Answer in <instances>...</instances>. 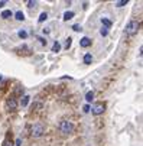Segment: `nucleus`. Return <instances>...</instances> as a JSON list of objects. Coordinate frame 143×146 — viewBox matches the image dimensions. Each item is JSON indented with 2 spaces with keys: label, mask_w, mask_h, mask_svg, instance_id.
Segmentation results:
<instances>
[{
  "label": "nucleus",
  "mask_w": 143,
  "mask_h": 146,
  "mask_svg": "<svg viewBox=\"0 0 143 146\" xmlns=\"http://www.w3.org/2000/svg\"><path fill=\"white\" fill-rule=\"evenodd\" d=\"M139 26H140V23L137 22V20H130V22L127 23V26H126V35L127 36H134L137 32H139Z\"/></svg>",
  "instance_id": "1"
},
{
  "label": "nucleus",
  "mask_w": 143,
  "mask_h": 146,
  "mask_svg": "<svg viewBox=\"0 0 143 146\" xmlns=\"http://www.w3.org/2000/svg\"><path fill=\"white\" fill-rule=\"evenodd\" d=\"M44 133H45V126H44L42 123H36V124H33L32 129H30V135H32V137H40V136H44Z\"/></svg>",
  "instance_id": "2"
},
{
  "label": "nucleus",
  "mask_w": 143,
  "mask_h": 146,
  "mask_svg": "<svg viewBox=\"0 0 143 146\" xmlns=\"http://www.w3.org/2000/svg\"><path fill=\"white\" fill-rule=\"evenodd\" d=\"M59 130L62 132L64 135H70L74 132V124L70 120H62L59 123Z\"/></svg>",
  "instance_id": "3"
},
{
  "label": "nucleus",
  "mask_w": 143,
  "mask_h": 146,
  "mask_svg": "<svg viewBox=\"0 0 143 146\" xmlns=\"http://www.w3.org/2000/svg\"><path fill=\"white\" fill-rule=\"evenodd\" d=\"M104 110H106V104H104L103 101L95 103L94 106H93V109H91V111H93V114H94V116H100V114H103V113H104Z\"/></svg>",
  "instance_id": "4"
},
{
  "label": "nucleus",
  "mask_w": 143,
  "mask_h": 146,
  "mask_svg": "<svg viewBox=\"0 0 143 146\" xmlns=\"http://www.w3.org/2000/svg\"><path fill=\"white\" fill-rule=\"evenodd\" d=\"M6 106H7V109H9L10 111H15V110L17 109V100H16L15 96H10V97L6 100Z\"/></svg>",
  "instance_id": "5"
},
{
  "label": "nucleus",
  "mask_w": 143,
  "mask_h": 146,
  "mask_svg": "<svg viewBox=\"0 0 143 146\" xmlns=\"http://www.w3.org/2000/svg\"><path fill=\"white\" fill-rule=\"evenodd\" d=\"M79 45L83 46V48H88V46L91 45V39H90V38H87V36H85V38H83V39L79 40Z\"/></svg>",
  "instance_id": "6"
},
{
  "label": "nucleus",
  "mask_w": 143,
  "mask_h": 146,
  "mask_svg": "<svg viewBox=\"0 0 143 146\" xmlns=\"http://www.w3.org/2000/svg\"><path fill=\"white\" fill-rule=\"evenodd\" d=\"M2 146H13V142H12L10 136H6V137H5V140H3Z\"/></svg>",
  "instance_id": "7"
},
{
  "label": "nucleus",
  "mask_w": 143,
  "mask_h": 146,
  "mask_svg": "<svg viewBox=\"0 0 143 146\" xmlns=\"http://www.w3.org/2000/svg\"><path fill=\"white\" fill-rule=\"evenodd\" d=\"M84 62H85V64H91V62H93V55L91 54H85L84 55Z\"/></svg>",
  "instance_id": "8"
},
{
  "label": "nucleus",
  "mask_w": 143,
  "mask_h": 146,
  "mask_svg": "<svg viewBox=\"0 0 143 146\" xmlns=\"http://www.w3.org/2000/svg\"><path fill=\"white\" fill-rule=\"evenodd\" d=\"M59 51H61V44L56 40V42L54 44V46H52V52H55V54H56V52H59Z\"/></svg>",
  "instance_id": "9"
},
{
  "label": "nucleus",
  "mask_w": 143,
  "mask_h": 146,
  "mask_svg": "<svg viewBox=\"0 0 143 146\" xmlns=\"http://www.w3.org/2000/svg\"><path fill=\"white\" fill-rule=\"evenodd\" d=\"M74 17V12H65L64 13V20H70Z\"/></svg>",
  "instance_id": "10"
},
{
  "label": "nucleus",
  "mask_w": 143,
  "mask_h": 146,
  "mask_svg": "<svg viewBox=\"0 0 143 146\" xmlns=\"http://www.w3.org/2000/svg\"><path fill=\"white\" fill-rule=\"evenodd\" d=\"M15 17H16L17 20H23V19H25V15H23V12H20V10H19V12H16Z\"/></svg>",
  "instance_id": "11"
},
{
  "label": "nucleus",
  "mask_w": 143,
  "mask_h": 146,
  "mask_svg": "<svg viewBox=\"0 0 143 146\" xmlns=\"http://www.w3.org/2000/svg\"><path fill=\"white\" fill-rule=\"evenodd\" d=\"M46 19H48V13H46V12L40 13V16H39V23H42L44 20H46Z\"/></svg>",
  "instance_id": "12"
},
{
  "label": "nucleus",
  "mask_w": 143,
  "mask_h": 146,
  "mask_svg": "<svg viewBox=\"0 0 143 146\" xmlns=\"http://www.w3.org/2000/svg\"><path fill=\"white\" fill-rule=\"evenodd\" d=\"M12 15H13V13H12L10 10H5V12H2V17H3V19H9Z\"/></svg>",
  "instance_id": "13"
},
{
  "label": "nucleus",
  "mask_w": 143,
  "mask_h": 146,
  "mask_svg": "<svg viewBox=\"0 0 143 146\" xmlns=\"http://www.w3.org/2000/svg\"><path fill=\"white\" fill-rule=\"evenodd\" d=\"M28 103H29V96H23V98H22V106L26 107Z\"/></svg>",
  "instance_id": "14"
},
{
  "label": "nucleus",
  "mask_w": 143,
  "mask_h": 146,
  "mask_svg": "<svg viewBox=\"0 0 143 146\" xmlns=\"http://www.w3.org/2000/svg\"><path fill=\"white\" fill-rule=\"evenodd\" d=\"M93 98H94V93H93V91L87 93V96H85V100H87V101H93Z\"/></svg>",
  "instance_id": "15"
},
{
  "label": "nucleus",
  "mask_w": 143,
  "mask_h": 146,
  "mask_svg": "<svg viewBox=\"0 0 143 146\" xmlns=\"http://www.w3.org/2000/svg\"><path fill=\"white\" fill-rule=\"evenodd\" d=\"M126 5H127V0H120V2H116V6H117V7L126 6Z\"/></svg>",
  "instance_id": "16"
},
{
  "label": "nucleus",
  "mask_w": 143,
  "mask_h": 146,
  "mask_svg": "<svg viewBox=\"0 0 143 146\" xmlns=\"http://www.w3.org/2000/svg\"><path fill=\"white\" fill-rule=\"evenodd\" d=\"M101 22H103V25H106V29L111 26V22H110L109 19H101Z\"/></svg>",
  "instance_id": "17"
},
{
  "label": "nucleus",
  "mask_w": 143,
  "mask_h": 146,
  "mask_svg": "<svg viewBox=\"0 0 143 146\" xmlns=\"http://www.w3.org/2000/svg\"><path fill=\"white\" fill-rule=\"evenodd\" d=\"M36 5H38V2H32V0H29V2H28V7L29 9H35Z\"/></svg>",
  "instance_id": "18"
},
{
  "label": "nucleus",
  "mask_w": 143,
  "mask_h": 146,
  "mask_svg": "<svg viewBox=\"0 0 143 146\" xmlns=\"http://www.w3.org/2000/svg\"><path fill=\"white\" fill-rule=\"evenodd\" d=\"M71 44H72V38H67V40H65V48H70Z\"/></svg>",
  "instance_id": "19"
},
{
  "label": "nucleus",
  "mask_w": 143,
  "mask_h": 146,
  "mask_svg": "<svg viewBox=\"0 0 143 146\" xmlns=\"http://www.w3.org/2000/svg\"><path fill=\"white\" fill-rule=\"evenodd\" d=\"M72 29H74L75 32H81V31H83V28H81V25H74V26H72Z\"/></svg>",
  "instance_id": "20"
},
{
  "label": "nucleus",
  "mask_w": 143,
  "mask_h": 146,
  "mask_svg": "<svg viewBox=\"0 0 143 146\" xmlns=\"http://www.w3.org/2000/svg\"><path fill=\"white\" fill-rule=\"evenodd\" d=\"M19 36H20V38H23V39H25V38L28 36V33H26V31H19Z\"/></svg>",
  "instance_id": "21"
},
{
  "label": "nucleus",
  "mask_w": 143,
  "mask_h": 146,
  "mask_svg": "<svg viewBox=\"0 0 143 146\" xmlns=\"http://www.w3.org/2000/svg\"><path fill=\"white\" fill-rule=\"evenodd\" d=\"M100 33L103 35V36H107V33H109V31L106 29V28H101V31H100Z\"/></svg>",
  "instance_id": "22"
},
{
  "label": "nucleus",
  "mask_w": 143,
  "mask_h": 146,
  "mask_svg": "<svg viewBox=\"0 0 143 146\" xmlns=\"http://www.w3.org/2000/svg\"><path fill=\"white\" fill-rule=\"evenodd\" d=\"M38 39H39V42L42 45H46V39H44V38H38Z\"/></svg>",
  "instance_id": "23"
},
{
  "label": "nucleus",
  "mask_w": 143,
  "mask_h": 146,
  "mask_svg": "<svg viewBox=\"0 0 143 146\" xmlns=\"http://www.w3.org/2000/svg\"><path fill=\"white\" fill-rule=\"evenodd\" d=\"M16 146H20V139H17V140H16Z\"/></svg>",
  "instance_id": "24"
},
{
  "label": "nucleus",
  "mask_w": 143,
  "mask_h": 146,
  "mask_svg": "<svg viewBox=\"0 0 143 146\" xmlns=\"http://www.w3.org/2000/svg\"><path fill=\"white\" fill-rule=\"evenodd\" d=\"M5 5H6V2H0V7H3Z\"/></svg>",
  "instance_id": "25"
}]
</instances>
